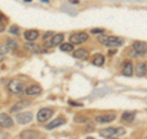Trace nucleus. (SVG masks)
<instances>
[{"mask_svg":"<svg viewBox=\"0 0 147 139\" xmlns=\"http://www.w3.org/2000/svg\"><path fill=\"white\" fill-rule=\"evenodd\" d=\"M9 52H10V49L7 48V46H6V44H1V46H0V54H1V55L7 54Z\"/></svg>","mask_w":147,"mask_h":139,"instance_id":"b1692460","label":"nucleus"},{"mask_svg":"<svg viewBox=\"0 0 147 139\" xmlns=\"http://www.w3.org/2000/svg\"><path fill=\"white\" fill-rule=\"evenodd\" d=\"M134 50L137 54L146 53V43L145 42H140V41H136V42H134Z\"/></svg>","mask_w":147,"mask_h":139,"instance_id":"2eb2a0df","label":"nucleus"},{"mask_svg":"<svg viewBox=\"0 0 147 139\" xmlns=\"http://www.w3.org/2000/svg\"><path fill=\"white\" fill-rule=\"evenodd\" d=\"M38 36H39V32L37 30H28L25 32V38L28 41V42H33L34 40L38 38Z\"/></svg>","mask_w":147,"mask_h":139,"instance_id":"ddd939ff","label":"nucleus"},{"mask_svg":"<svg viewBox=\"0 0 147 139\" xmlns=\"http://www.w3.org/2000/svg\"><path fill=\"white\" fill-rule=\"evenodd\" d=\"M42 92V87L39 85H31L26 89V94L30 96H34V95H39Z\"/></svg>","mask_w":147,"mask_h":139,"instance_id":"4468645a","label":"nucleus"},{"mask_svg":"<svg viewBox=\"0 0 147 139\" xmlns=\"http://www.w3.org/2000/svg\"><path fill=\"white\" fill-rule=\"evenodd\" d=\"M7 89H9V91H10L11 94L17 95V94H20V92H22V91L25 90V84L21 80L13 79V80H11L10 82H9Z\"/></svg>","mask_w":147,"mask_h":139,"instance_id":"f03ea898","label":"nucleus"},{"mask_svg":"<svg viewBox=\"0 0 147 139\" xmlns=\"http://www.w3.org/2000/svg\"><path fill=\"white\" fill-rule=\"evenodd\" d=\"M124 43V40L120 38V37H108V40L105 41V46H108V47H119V46H121Z\"/></svg>","mask_w":147,"mask_h":139,"instance_id":"6e6552de","label":"nucleus"},{"mask_svg":"<svg viewBox=\"0 0 147 139\" xmlns=\"http://www.w3.org/2000/svg\"><path fill=\"white\" fill-rule=\"evenodd\" d=\"M121 118H123V121L130 123V122H132L135 119V113L134 112H124L121 114Z\"/></svg>","mask_w":147,"mask_h":139,"instance_id":"412c9836","label":"nucleus"},{"mask_svg":"<svg viewBox=\"0 0 147 139\" xmlns=\"http://www.w3.org/2000/svg\"><path fill=\"white\" fill-rule=\"evenodd\" d=\"M65 118H63V117H58V118H55L54 121H52L49 124H47V128L48 131H52V129H54V128H57V127H59V126H61V124H65Z\"/></svg>","mask_w":147,"mask_h":139,"instance_id":"f8f14e48","label":"nucleus"},{"mask_svg":"<svg viewBox=\"0 0 147 139\" xmlns=\"http://www.w3.org/2000/svg\"><path fill=\"white\" fill-rule=\"evenodd\" d=\"M30 101L28 100H24V101H20V102H17L12 106V107L10 108V112L11 113H16V112H20V111H22L24 108H26L27 106H30Z\"/></svg>","mask_w":147,"mask_h":139,"instance_id":"1a4fd4ad","label":"nucleus"},{"mask_svg":"<svg viewBox=\"0 0 147 139\" xmlns=\"http://www.w3.org/2000/svg\"><path fill=\"white\" fill-rule=\"evenodd\" d=\"M64 41V35L63 33H57V35H53L50 41L47 43V47H55V46H59Z\"/></svg>","mask_w":147,"mask_h":139,"instance_id":"0eeeda50","label":"nucleus"},{"mask_svg":"<svg viewBox=\"0 0 147 139\" xmlns=\"http://www.w3.org/2000/svg\"><path fill=\"white\" fill-rule=\"evenodd\" d=\"M92 63H93V65H97V67H100V65H103L104 64V57H103V54H94L93 55V59H92Z\"/></svg>","mask_w":147,"mask_h":139,"instance_id":"6ab92c4d","label":"nucleus"},{"mask_svg":"<svg viewBox=\"0 0 147 139\" xmlns=\"http://www.w3.org/2000/svg\"><path fill=\"white\" fill-rule=\"evenodd\" d=\"M94 119H96V122H98V123H109V122H113L114 119H115V114L114 113L102 114V116H97Z\"/></svg>","mask_w":147,"mask_h":139,"instance_id":"9d476101","label":"nucleus"},{"mask_svg":"<svg viewBox=\"0 0 147 139\" xmlns=\"http://www.w3.org/2000/svg\"><path fill=\"white\" fill-rule=\"evenodd\" d=\"M99 134L104 138H109V137H119L125 134V129L121 127H109V128H104L102 131H99Z\"/></svg>","mask_w":147,"mask_h":139,"instance_id":"f257e3e1","label":"nucleus"},{"mask_svg":"<svg viewBox=\"0 0 147 139\" xmlns=\"http://www.w3.org/2000/svg\"><path fill=\"white\" fill-rule=\"evenodd\" d=\"M4 30H5V26H4V24L0 21V32H3Z\"/></svg>","mask_w":147,"mask_h":139,"instance_id":"7c9ffc66","label":"nucleus"},{"mask_svg":"<svg viewBox=\"0 0 147 139\" xmlns=\"http://www.w3.org/2000/svg\"><path fill=\"white\" fill-rule=\"evenodd\" d=\"M88 40V35L86 32H79V33H74L70 37L71 44H81Z\"/></svg>","mask_w":147,"mask_h":139,"instance_id":"7ed1b4c3","label":"nucleus"},{"mask_svg":"<svg viewBox=\"0 0 147 139\" xmlns=\"http://www.w3.org/2000/svg\"><path fill=\"white\" fill-rule=\"evenodd\" d=\"M32 118H33V116H32L31 112H22V113H18L16 114V122L18 124H28L31 121H32Z\"/></svg>","mask_w":147,"mask_h":139,"instance_id":"20e7f679","label":"nucleus"},{"mask_svg":"<svg viewBox=\"0 0 147 139\" xmlns=\"http://www.w3.org/2000/svg\"><path fill=\"white\" fill-rule=\"evenodd\" d=\"M25 49H27V50H30V52H39L40 50V47L38 44H36V43H33V42H28V43H26L25 44V47H24Z\"/></svg>","mask_w":147,"mask_h":139,"instance_id":"aec40b11","label":"nucleus"},{"mask_svg":"<svg viewBox=\"0 0 147 139\" xmlns=\"http://www.w3.org/2000/svg\"><path fill=\"white\" fill-rule=\"evenodd\" d=\"M121 73H123V75H125V76H131L132 73H134V67H132V63L131 62H126L125 64H124Z\"/></svg>","mask_w":147,"mask_h":139,"instance_id":"f3484780","label":"nucleus"},{"mask_svg":"<svg viewBox=\"0 0 147 139\" xmlns=\"http://www.w3.org/2000/svg\"><path fill=\"white\" fill-rule=\"evenodd\" d=\"M107 139H118V138H115V137H109V138H107Z\"/></svg>","mask_w":147,"mask_h":139,"instance_id":"2f4dec72","label":"nucleus"},{"mask_svg":"<svg viewBox=\"0 0 147 139\" xmlns=\"http://www.w3.org/2000/svg\"><path fill=\"white\" fill-rule=\"evenodd\" d=\"M88 50L87 49H84V48H80V49H76L75 52H74V57L77 58V59H87L88 58Z\"/></svg>","mask_w":147,"mask_h":139,"instance_id":"dca6fc26","label":"nucleus"},{"mask_svg":"<svg viewBox=\"0 0 147 139\" xmlns=\"http://www.w3.org/2000/svg\"><path fill=\"white\" fill-rule=\"evenodd\" d=\"M135 73L137 76H145L146 75V63L142 62V63H139L135 68Z\"/></svg>","mask_w":147,"mask_h":139,"instance_id":"a211bd4d","label":"nucleus"},{"mask_svg":"<svg viewBox=\"0 0 147 139\" xmlns=\"http://www.w3.org/2000/svg\"><path fill=\"white\" fill-rule=\"evenodd\" d=\"M52 116H53V110L42 108V110L38 111V113H37V119H38L39 122H45V121H48Z\"/></svg>","mask_w":147,"mask_h":139,"instance_id":"39448f33","label":"nucleus"},{"mask_svg":"<svg viewBox=\"0 0 147 139\" xmlns=\"http://www.w3.org/2000/svg\"><path fill=\"white\" fill-rule=\"evenodd\" d=\"M6 46H7V48L10 49V50H15V49H17V47H18L17 42H16L15 40H12V38H7Z\"/></svg>","mask_w":147,"mask_h":139,"instance_id":"4be33fe9","label":"nucleus"},{"mask_svg":"<svg viewBox=\"0 0 147 139\" xmlns=\"http://www.w3.org/2000/svg\"><path fill=\"white\" fill-rule=\"evenodd\" d=\"M107 40H108V36H103V35H102V36L98 37V41H99L100 43H103V44L105 43V41H107Z\"/></svg>","mask_w":147,"mask_h":139,"instance_id":"bb28decb","label":"nucleus"},{"mask_svg":"<svg viewBox=\"0 0 147 139\" xmlns=\"http://www.w3.org/2000/svg\"><path fill=\"white\" fill-rule=\"evenodd\" d=\"M75 122L76 123H85V122H87V118L82 117V116H77V117L75 118Z\"/></svg>","mask_w":147,"mask_h":139,"instance_id":"a878e982","label":"nucleus"},{"mask_svg":"<svg viewBox=\"0 0 147 139\" xmlns=\"http://www.w3.org/2000/svg\"><path fill=\"white\" fill-rule=\"evenodd\" d=\"M39 137V133L37 131H31V129H26V131L21 132L20 138L21 139H37Z\"/></svg>","mask_w":147,"mask_h":139,"instance_id":"9b49d317","label":"nucleus"},{"mask_svg":"<svg viewBox=\"0 0 147 139\" xmlns=\"http://www.w3.org/2000/svg\"><path fill=\"white\" fill-rule=\"evenodd\" d=\"M53 35H54L53 32H47V33L43 36V40H44V41H48V40H49V37H52Z\"/></svg>","mask_w":147,"mask_h":139,"instance_id":"c85d7f7f","label":"nucleus"},{"mask_svg":"<svg viewBox=\"0 0 147 139\" xmlns=\"http://www.w3.org/2000/svg\"><path fill=\"white\" fill-rule=\"evenodd\" d=\"M91 32H92V33H103L104 30L103 29H92Z\"/></svg>","mask_w":147,"mask_h":139,"instance_id":"cd10ccee","label":"nucleus"},{"mask_svg":"<svg viewBox=\"0 0 147 139\" xmlns=\"http://www.w3.org/2000/svg\"><path fill=\"white\" fill-rule=\"evenodd\" d=\"M13 126L12 118L6 113H0V127L4 128H10Z\"/></svg>","mask_w":147,"mask_h":139,"instance_id":"423d86ee","label":"nucleus"},{"mask_svg":"<svg viewBox=\"0 0 147 139\" xmlns=\"http://www.w3.org/2000/svg\"><path fill=\"white\" fill-rule=\"evenodd\" d=\"M6 137H7V134H6V133L0 132V139H6Z\"/></svg>","mask_w":147,"mask_h":139,"instance_id":"c756f323","label":"nucleus"},{"mask_svg":"<svg viewBox=\"0 0 147 139\" xmlns=\"http://www.w3.org/2000/svg\"><path fill=\"white\" fill-rule=\"evenodd\" d=\"M86 139H94L93 137H88V138H86Z\"/></svg>","mask_w":147,"mask_h":139,"instance_id":"473e14b6","label":"nucleus"},{"mask_svg":"<svg viewBox=\"0 0 147 139\" xmlns=\"http://www.w3.org/2000/svg\"><path fill=\"white\" fill-rule=\"evenodd\" d=\"M61 50L63 52H71L74 50V46L71 43H64L61 44Z\"/></svg>","mask_w":147,"mask_h":139,"instance_id":"5701e85b","label":"nucleus"},{"mask_svg":"<svg viewBox=\"0 0 147 139\" xmlns=\"http://www.w3.org/2000/svg\"><path fill=\"white\" fill-rule=\"evenodd\" d=\"M9 31H10V33H12V35H20V27L18 26H11Z\"/></svg>","mask_w":147,"mask_h":139,"instance_id":"393cba45","label":"nucleus"}]
</instances>
